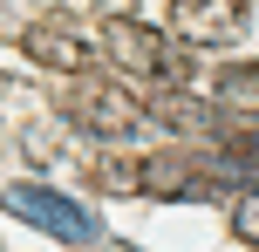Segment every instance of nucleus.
I'll return each instance as SVG.
<instances>
[{"label": "nucleus", "mask_w": 259, "mask_h": 252, "mask_svg": "<svg viewBox=\"0 0 259 252\" xmlns=\"http://www.w3.org/2000/svg\"><path fill=\"white\" fill-rule=\"evenodd\" d=\"M68 123H75V130H89V136H137L143 109L130 103L123 89H103V82H82V89L68 95Z\"/></svg>", "instance_id": "4"}, {"label": "nucleus", "mask_w": 259, "mask_h": 252, "mask_svg": "<svg viewBox=\"0 0 259 252\" xmlns=\"http://www.w3.org/2000/svg\"><path fill=\"white\" fill-rule=\"evenodd\" d=\"M211 164H219V177H225V184L259 191V130L232 136V143H219V150H211Z\"/></svg>", "instance_id": "7"}, {"label": "nucleus", "mask_w": 259, "mask_h": 252, "mask_svg": "<svg viewBox=\"0 0 259 252\" xmlns=\"http://www.w3.org/2000/svg\"><path fill=\"white\" fill-rule=\"evenodd\" d=\"M219 103L225 109H239V116H259V62H232V68H219Z\"/></svg>", "instance_id": "8"}, {"label": "nucleus", "mask_w": 259, "mask_h": 252, "mask_svg": "<svg viewBox=\"0 0 259 252\" xmlns=\"http://www.w3.org/2000/svg\"><path fill=\"white\" fill-rule=\"evenodd\" d=\"M143 116L170 123V130H211V109H205V103H191V95H157Z\"/></svg>", "instance_id": "9"}, {"label": "nucleus", "mask_w": 259, "mask_h": 252, "mask_svg": "<svg viewBox=\"0 0 259 252\" xmlns=\"http://www.w3.org/2000/svg\"><path fill=\"white\" fill-rule=\"evenodd\" d=\"M27 55L48 62V68H89V41H75L68 27H55V21L27 27Z\"/></svg>", "instance_id": "6"}, {"label": "nucleus", "mask_w": 259, "mask_h": 252, "mask_svg": "<svg viewBox=\"0 0 259 252\" xmlns=\"http://www.w3.org/2000/svg\"><path fill=\"white\" fill-rule=\"evenodd\" d=\"M232 232H239L246 245H259V191H252V198H246V205L232 212Z\"/></svg>", "instance_id": "10"}, {"label": "nucleus", "mask_w": 259, "mask_h": 252, "mask_svg": "<svg viewBox=\"0 0 259 252\" xmlns=\"http://www.w3.org/2000/svg\"><path fill=\"white\" fill-rule=\"evenodd\" d=\"M103 41H109V55H116L123 68H137L143 82H178L184 75V55L170 48L157 27H143V21H130V14H116V21L103 27Z\"/></svg>", "instance_id": "3"}, {"label": "nucleus", "mask_w": 259, "mask_h": 252, "mask_svg": "<svg viewBox=\"0 0 259 252\" xmlns=\"http://www.w3.org/2000/svg\"><path fill=\"white\" fill-rule=\"evenodd\" d=\"M178 27L191 41H232L246 27V7L239 0H178Z\"/></svg>", "instance_id": "5"}, {"label": "nucleus", "mask_w": 259, "mask_h": 252, "mask_svg": "<svg viewBox=\"0 0 259 252\" xmlns=\"http://www.w3.org/2000/svg\"><path fill=\"white\" fill-rule=\"evenodd\" d=\"M109 184H137L150 198H219L225 177L211 157H191V150H164V157H143L137 171H109Z\"/></svg>", "instance_id": "1"}, {"label": "nucleus", "mask_w": 259, "mask_h": 252, "mask_svg": "<svg viewBox=\"0 0 259 252\" xmlns=\"http://www.w3.org/2000/svg\"><path fill=\"white\" fill-rule=\"evenodd\" d=\"M0 205H7L14 218H27L34 232H48V239H68V245H96L103 239V218L82 212V205L62 198V191H48V184H7Z\"/></svg>", "instance_id": "2"}]
</instances>
